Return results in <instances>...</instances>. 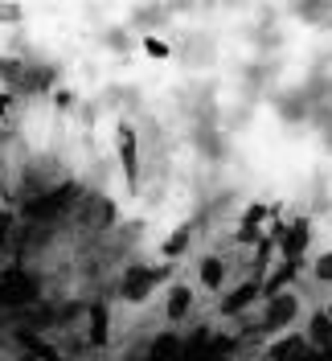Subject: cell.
<instances>
[{
  "label": "cell",
  "mask_w": 332,
  "mask_h": 361,
  "mask_svg": "<svg viewBox=\"0 0 332 361\" xmlns=\"http://www.w3.org/2000/svg\"><path fill=\"white\" fill-rule=\"evenodd\" d=\"M115 148H119V164H123L128 193L140 197V135H135L132 123H119V128H115Z\"/></svg>",
  "instance_id": "1"
},
{
  "label": "cell",
  "mask_w": 332,
  "mask_h": 361,
  "mask_svg": "<svg viewBox=\"0 0 332 361\" xmlns=\"http://www.w3.org/2000/svg\"><path fill=\"white\" fill-rule=\"evenodd\" d=\"M308 243H312V222H308V218H295V222H288V226H283V234L275 238L279 259H304Z\"/></svg>",
  "instance_id": "2"
},
{
  "label": "cell",
  "mask_w": 332,
  "mask_h": 361,
  "mask_svg": "<svg viewBox=\"0 0 332 361\" xmlns=\"http://www.w3.org/2000/svg\"><path fill=\"white\" fill-rule=\"evenodd\" d=\"M189 308H193V288H189V283H173V288H168V304H164V316H168L173 324H180V320L189 316Z\"/></svg>",
  "instance_id": "3"
},
{
  "label": "cell",
  "mask_w": 332,
  "mask_h": 361,
  "mask_svg": "<svg viewBox=\"0 0 332 361\" xmlns=\"http://www.w3.org/2000/svg\"><path fill=\"white\" fill-rule=\"evenodd\" d=\"M197 279L201 288H209V292H221V283H226V263H221L218 255H205L197 267Z\"/></svg>",
  "instance_id": "4"
},
{
  "label": "cell",
  "mask_w": 332,
  "mask_h": 361,
  "mask_svg": "<svg viewBox=\"0 0 332 361\" xmlns=\"http://www.w3.org/2000/svg\"><path fill=\"white\" fill-rule=\"evenodd\" d=\"M250 300H259V279H250L246 288H238V292L226 295V304H221V316H238L250 304Z\"/></svg>",
  "instance_id": "5"
},
{
  "label": "cell",
  "mask_w": 332,
  "mask_h": 361,
  "mask_svg": "<svg viewBox=\"0 0 332 361\" xmlns=\"http://www.w3.org/2000/svg\"><path fill=\"white\" fill-rule=\"evenodd\" d=\"M308 341H312V345H328V341H332V320H328V312H316V316H312Z\"/></svg>",
  "instance_id": "6"
},
{
  "label": "cell",
  "mask_w": 332,
  "mask_h": 361,
  "mask_svg": "<svg viewBox=\"0 0 332 361\" xmlns=\"http://www.w3.org/2000/svg\"><path fill=\"white\" fill-rule=\"evenodd\" d=\"M189 238H193V230H189V226H180L177 234H173V238H168V243L160 247V255H164V259H177L180 250L189 247Z\"/></svg>",
  "instance_id": "7"
},
{
  "label": "cell",
  "mask_w": 332,
  "mask_h": 361,
  "mask_svg": "<svg viewBox=\"0 0 332 361\" xmlns=\"http://www.w3.org/2000/svg\"><path fill=\"white\" fill-rule=\"evenodd\" d=\"M144 54L156 58V62H168L173 58V45L164 42V37H144Z\"/></svg>",
  "instance_id": "8"
},
{
  "label": "cell",
  "mask_w": 332,
  "mask_h": 361,
  "mask_svg": "<svg viewBox=\"0 0 332 361\" xmlns=\"http://www.w3.org/2000/svg\"><path fill=\"white\" fill-rule=\"evenodd\" d=\"M312 275H316V283H332V250L316 255V263H312Z\"/></svg>",
  "instance_id": "9"
},
{
  "label": "cell",
  "mask_w": 332,
  "mask_h": 361,
  "mask_svg": "<svg viewBox=\"0 0 332 361\" xmlns=\"http://www.w3.org/2000/svg\"><path fill=\"white\" fill-rule=\"evenodd\" d=\"M94 345H107V308H103V304H99V308H94Z\"/></svg>",
  "instance_id": "10"
},
{
  "label": "cell",
  "mask_w": 332,
  "mask_h": 361,
  "mask_svg": "<svg viewBox=\"0 0 332 361\" xmlns=\"http://www.w3.org/2000/svg\"><path fill=\"white\" fill-rule=\"evenodd\" d=\"M8 115H13V90L0 87V119H8Z\"/></svg>",
  "instance_id": "11"
},
{
  "label": "cell",
  "mask_w": 332,
  "mask_h": 361,
  "mask_svg": "<svg viewBox=\"0 0 332 361\" xmlns=\"http://www.w3.org/2000/svg\"><path fill=\"white\" fill-rule=\"evenodd\" d=\"M54 103H58L62 111H70V107H74V94H70V90H58V94H54Z\"/></svg>",
  "instance_id": "12"
},
{
  "label": "cell",
  "mask_w": 332,
  "mask_h": 361,
  "mask_svg": "<svg viewBox=\"0 0 332 361\" xmlns=\"http://www.w3.org/2000/svg\"><path fill=\"white\" fill-rule=\"evenodd\" d=\"M324 312H328V320H332V304H328V308H324Z\"/></svg>",
  "instance_id": "13"
}]
</instances>
